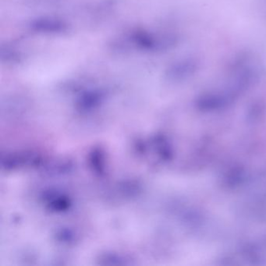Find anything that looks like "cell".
Masks as SVG:
<instances>
[{
    "label": "cell",
    "mask_w": 266,
    "mask_h": 266,
    "mask_svg": "<svg viewBox=\"0 0 266 266\" xmlns=\"http://www.w3.org/2000/svg\"><path fill=\"white\" fill-rule=\"evenodd\" d=\"M200 67L201 62L198 58H185L171 66L169 70V76L172 80H185L195 75L199 71Z\"/></svg>",
    "instance_id": "cell-1"
},
{
    "label": "cell",
    "mask_w": 266,
    "mask_h": 266,
    "mask_svg": "<svg viewBox=\"0 0 266 266\" xmlns=\"http://www.w3.org/2000/svg\"><path fill=\"white\" fill-rule=\"evenodd\" d=\"M37 28L39 29H44L45 31H50V32H59L60 30H62V26L63 25H60L59 23L54 22V21H40V22L37 23L36 25H35Z\"/></svg>",
    "instance_id": "cell-2"
},
{
    "label": "cell",
    "mask_w": 266,
    "mask_h": 266,
    "mask_svg": "<svg viewBox=\"0 0 266 266\" xmlns=\"http://www.w3.org/2000/svg\"><path fill=\"white\" fill-rule=\"evenodd\" d=\"M260 6H261V11L266 15V0H261Z\"/></svg>",
    "instance_id": "cell-3"
}]
</instances>
